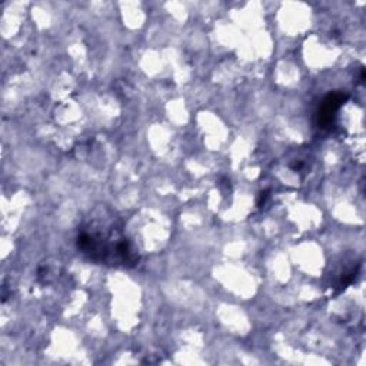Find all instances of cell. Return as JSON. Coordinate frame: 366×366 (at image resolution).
Wrapping results in <instances>:
<instances>
[{"label": "cell", "mask_w": 366, "mask_h": 366, "mask_svg": "<svg viewBox=\"0 0 366 366\" xmlns=\"http://www.w3.org/2000/svg\"><path fill=\"white\" fill-rule=\"evenodd\" d=\"M347 98H349L347 93H342V92H335L325 98L316 115L319 128H327L332 125L336 111L347 101Z\"/></svg>", "instance_id": "cell-1"}]
</instances>
